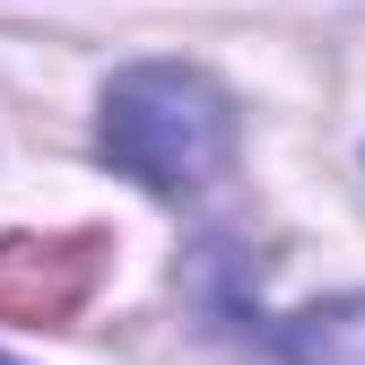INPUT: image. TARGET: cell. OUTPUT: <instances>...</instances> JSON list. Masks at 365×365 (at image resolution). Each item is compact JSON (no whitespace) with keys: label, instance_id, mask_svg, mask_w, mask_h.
<instances>
[{"label":"cell","instance_id":"1","mask_svg":"<svg viewBox=\"0 0 365 365\" xmlns=\"http://www.w3.org/2000/svg\"><path fill=\"white\" fill-rule=\"evenodd\" d=\"M105 157L148 192L192 200L235 165V105L182 61H140L105 87Z\"/></svg>","mask_w":365,"mask_h":365},{"label":"cell","instance_id":"2","mask_svg":"<svg viewBox=\"0 0 365 365\" xmlns=\"http://www.w3.org/2000/svg\"><path fill=\"white\" fill-rule=\"evenodd\" d=\"M87 287V261L61 244H9L0 252V304L43 322V313H70V296Z\"/></svg>","mask_w":365,"mask_h":365},{"label":"cell","instance_id":"3","mask_svg":"<svg viewBox=\"0 0 365 365\" xmlns=\"http://www.w3.org/2000/svg\"><path fill=\"white\" fill-rule=\"evenodd\" d=\"M287 356L296 365H365V296L296 313V322H287Z\"/></svg>","mask_w":365,"mask_h":365},{"label":"cell","instance_id":"4","mask_svg":"<svg viewBox=\"0 0 365 365\" xmlns=\"http://www.w3.org/2000/svg\"><path fill=\"white\" fill-rule=\"evenodd\" d=\"M0 365H9V356H0Z\"/></svg>","mask_w":365,"mask_h":365}]
</instances>
